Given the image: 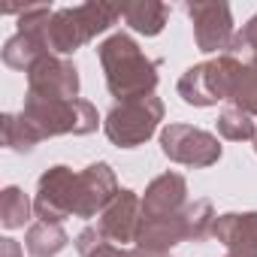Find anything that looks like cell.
Returning <instances> with one entry per match:
<instances>
[{
    "mask_svg": "<svg viewBox=\"0 0 257 257\" xmlns=\"http://www.w3.org/2000/svg\"><path fill=\"white\" fill-rule=\"evenodd\" d=\"M161 152L185 167H212L221 158L218 140L191 124H167L161 131Z\"/></svg>",
    "mask_w": 257,
    "mask_h": 257,
    "instance_id": "8992f818",
    "label": "cell"
},
{
    "mask_svg": "<svg viewBox=\"0 0 257 257\" xmlns=\"http://www.w3.org/2000/svg\"><path fill=\"white\" fill-rule=\"evenodd\" d=\"M254 152H257V131H254Z\"/></svg>",
    "mask_w": 257,
    "mask_h": 257,
    "instance_id": "484cf974",
    "label": "cell"
},
{
    "mask_svg": "<svg viewBox=\"0 0 257 257\" xmlns=\"http://www.w3.org/2000/svg\"><path fill=\"white\" fill-rule=\"evenodd\" d=\"M161 118H164V103L155 94H146V97L115 103L103 121V131L115 146L134 149V146H143L158 131Z\"/></svg>",
    "mask_w": 257,
    "mask_h": 257,
    "instance_id": "277c9868",
    "label": "cell"
},
{
    "mask_svg": "<svg viewBox=\"0 0 257 257\" xmlns=\"http://www.w3.org/2000/svg\"><path fill=\"white\" fill-rule=\"evenodd\" d=\"M79 94V70L58 58V55H43L31 70H28V97L37 100H76Z\"/></svg>",
    "mask_w": 257,
    "mask_h": 257,
    "instance_id": "52a82bcc",
    "label": "cell"
},
{
    "mask_svg": "<svg viewBox=\"0 0 257 257\" xmlns=\"http://www.w3.org/2000/svg\"><path fill=\"white\" fill-rule=\"evenodd\" d=\"M230 52H245L248 55V61L251 64H257V16L233 37V46H230Z\"/></svg>",
    "mask_w": 257,
    "mask_h": 257,
    "instance_id": "603a6c76",
    "label": "cell"
},
{
    "mask_svg": "<svg viewBox=\"0 0 257 257\" xmlns=\"http://www.w3.org/2000/svg\"><path fill=\"white\" fill-rule=\"evenodd\" d=\"M131 257H170V254H158V251H143V248H137Z\"/></svg>",
    "mask_w": 257,
    "mask_h": 257,
    "instance_id": "d4e9b609",
    "label": "cell"
},
{
    "mask_svg": "<svg viewBox=\"0 0 257 257\" xmlns=\"http://www.w3.org/2000/svg\"><path fill=\"white\" fill-rule=\"evenodd\" d=\"M215 212L209 200H194L191 206H185V227H188V239L191 242H203L212 230H215Z\"/></svg>",
    "mask_w": 257,
    "mask_h": 257,
    "instance_id": "ffe728a7",
    "label": "cell"
},
{
    "mask_svg": "<svg viewBox=\"0 0 257 257\" xmlns=\"http://www.w3.org/2000/svg\"><path fill=\"white\" fill-rule=\"evenodd\" d=\"M76 176L70 167H52L49 173L40 176V185H37V200H34V209L43 221H52V224H61L64 218L73 215V206H76Z\"/></svg>",
    "mask_w": 257,
    "mask_h": 257,
    "instance_id": "ba28073f",
    "label": "cell"
},
{
    "mask_svg": "<svg viewBox=\"0 0 257 257\" xmlns=\"http://www.w3.org/2000/svg\"><path fill=\"white\" fill-rule=\"evenodd\" d=\"M118 197V182L109 164H91L76 176V218H94Z\"/></svg>",
    "mask_w": 257,
    "mask_h": 257,
    "instance_id": "30bf717a",
    "label": "cell"
},
{
    "mask_svg": "<svg viewBox=\"0 0 257 257\" xmlns=\"http://www.w3.org/2000/svg\"><path fill=\"white\" fill-rule=\"evenodd\" d=\"M67 233H64V227L61 224H52V221H40V224H34L31 230H28V239H25V245H28V251L34 254V257H55L58 251H64L67 248Z\"/></svg>",
    "mask_w": 257,
    "mask_h": 257,
    "instance_id": "2e32d148",
    "label": "cell"
},
{
    "mask_svg": "<svg viewBox=\"0 0 257 257\" xmlns=\"http://www.w3.org/2000/svg\"><path fill=\"white\" fill-rule=\"evenodd\" d=\"M227 257H230V254H227Z\"/></svg>",
    "mask_w": 257,
    "mask_h": 257,
    "instance_id": "4316f807",
    "label": "cell"
},
{
    "mask_svg": "<svg viewBox=\"0 0 257 257\" xmlns=\"http://www.w3.org/2000/svg\"><path fill=\"white\" fill-rule=\"evenodd\" d=\"M121 16L134 31H140L146 37H158L164 31V25H167L170 7L167 4H155V0H140V4L121 7Z\"/></svg>",
    "mask_w": 257,
    "mask_h": 257,
    "instance_id": "9a60e30c",
    "label": "cell"
},
{
    "mask_svg": "<svg viewBox=\"0 0 257 257\" xmlns=\"http://www.w3.org/2000/svg\"><path fill=\"white\" fill-rule=\"evenodd\" d=\"M239 70L242 64L233 55H218L206 64L191 67L179 79V94L191 106H215L218 100H230Z\"/></svg>",
    "mask_w": 257,
    "mask_h": 257,
    "instance_id": "5b68a950",
    "label": "cell"
},
{
    "mask_svg": "<svg viewBox=\"0 0 257 257\" xmlns=\"http://www.w3.org/2000/svg\"><path fill=\"white\" fill-rule=\"evenodd\" d=\"M230 100H233L236 109H242L248 115H257V64H242Z\"/></svg>",
    "mask_w": 257,
    "mask_h": 257,
    "instance_id": "e0dca14e",
    "label": "cell"
},
{
    "mask_svg": "<svg viewBox=\"0 0 257 257\" xmlns=\"http://www.w3.org/2000/svg\"><path fill=\"white\" fill-rule=\"evenodd\" d=\"M118 19L121 10L109 4H82L58 10L46 25V49L49 55H70L79 46L91 43L97 34L109 31Z\"/></svg>",
    "mask_w": 257,
    "mask_h": 257,
    "instance_id": "7a4b0ae2",
    "label": "cell"
},
{
    "mask_svg": "<svg viewBox=\"0 0 257 257\" xmlns=\"http://www.w3.org/2000/svg\"><path fill=\"white\" fill-rule=\"evenodd\" d=\"M185 13L194 22V40L200 52H227L233 46V16L227 4H188Z\"/></svg>",
    "mask_w": 257,
    "mask_h": 257,
    "instance_id": "9c48e42d",
    "label": "cell"
},
{
    "mask_svg": "<svg viewBox=\"0 0 257 257\" xmlns=\"http://www.w3.org/2000/svg\"><path fill=\"white\" fill-rule=\"evenodd\" d=\"M25 121L37 131L40 140L46 137H64V134H91L97 131V109L76 97V100H37V97H28L25 100V109H22Z\"/></svg>",
    "mask_w": 257,
    "mask_h": 257,
    "instance_id": "3957f363",
    "label": "cell"
},
{
    "mask_svg": "<svg viewBox=\"0 0 257 257\" xmlns=\"http://www.w3.org/2000/svg\"><path fill=\"white\" fill-rule=\"evenodd\" d=\"M188 239V227H185V209L176 215H158V218H143L140 221V233H137V245L143 251H158L167 254L173 245Z\"/></svg>",
    "mask_w": 257,
    "mask_h": 257,
    "instance_id": "4fadbf2b",
    "label": "cell"
},
{
    "mask_svg": "<svg viewBox=\"0 0 257 257\" xmlns=\"http://www.w3.org/2000/svg\"><path fill=\"white\" fill-rule=\"evenodd\" d=\"M100 64L106 73V85L118 100H134L146 97L158 85V61H149L143 49L127 37L115 34L100 49Z\"/></svg>",
    "mask_w": 257,
    "mask_h": 257,
    "instance_id": "6da1fadb",
    "label": "cell"
},
{
    "mask_svg": "<svg viewBox=\"0 0 257 257\" xmlns=\"http://www.w3.org/2000/svg\"><path fill=\"white\" fill-rule=\"evenodd\" d=\"M76 248H79V254H82V257H131L121 245L106 242V239L100 236V230H97V227L82 230V233L76 236Z\"/></svg>",
    "mask_w": 257,
    "mask_h": 257,
    "instance_id": "7402d4cb",
    "label": "cell"
},
{
    "mask_svg": "<svg viewBox=\"0 0 257 257\" xmlns=\"http://www.w3.org/2000/svg\"><path fill=\"white\" fill-rule=\"evenodd\" d=\"M254 131H257V124L251 121L248 112L230 106L218 115V134L224 140H233V143H242V140H254Z\"/></svg>",
    "mask_w": 257,
    "mask_h": 257,
    "instance_id": "d6986e66",
    "label": "cell"
},
{
    "mask_svg": "<svg viewBox=\"0 0 257 257\" xmlns=\"http://www.w3.org/2000/svg\"><path fill=\"white\" fill-rule=\"evenodd\" d=\"M40 143L37 131L25 121V115H4V146L13 152H31Z\"/></svg>",
    "mask_w": 257,
    "mask_h": 257,
    "instance_id": "44dd1931",
    "label": "cell"
},
{
    "mask_svg": "<svg viewBox=\"0 0 257 257\" xmlns=\"http://www.w3.org/2000/svg\"><path fill=\"white\" fill-rule=\"evenodd\" d=\"M0 257H22V248L16 239H4V245H0Z\"/></svg>",
    "mask_w": 257,
    "mask_h": 257,
    "instance_id": "cb8c5ba5",
    "label": "cell"
},
{
    "mask_svg": "<svg viewBox=\"0 0 257 257\" xmlns=\"http://www.w3.org/2000/svg\"><path fill=\"white\" fill-rule=\"evenodd\" d=\"M31 215V200L25 197L22 188H7L4 197H0V224L7 230H16V227H25Z\"/></svg>",
    "mask_w": 257,
    "mask_h": 257,
    "instance_id": "ac0fdd59",
    "label": "cell"
},
{
    "mask_svg": "<svg viewBox=\"0 0 257 257\" xmlns=\"http://www.w3.org/2000/svg\"><path fill=\"white\" fill-rule=\"evenodd\" d=\"M212 233L218 236V242L227 245L230 257H257V212L221 215Z\"/></svg>",
    "mask_w": 257,
    "mask_h": 257,
    "instance_id": "7c38bea8",
    "label": "cell"
},
{
    "mask_svg": "<svg viewBox=\"0 0 257 257\" xmlns=\"http://www.w3.org/2000/svg\"><path fill=\"white\" fill-rule=\"evenodd\" d=\"M140 221H143V200L134 191H118V197L100 212L97 230L106 242L124 245V242H137Z\"/></svg>",
    "mask_w": 257,
    "mask_h": 257,
    "instance_id": "8fae6325",
    "label": "cell"
},
{
    "mask_svg": "<svg viewBox=\"0 0 257 257\" xmlns=\"http://www.w3.org/2000/svg\"><path fill=\"white\" fill-rule=\"evenodd\" d=\"M185 197H188V182L179 173H164L149 185L143 197V218L176 215L185 209Z\"/></svg>",
    "mask_w": 257,
    "mask_h": 257,
    "instance_id": "5bb4252c",
    "label": "cell"
}]
</instances>
